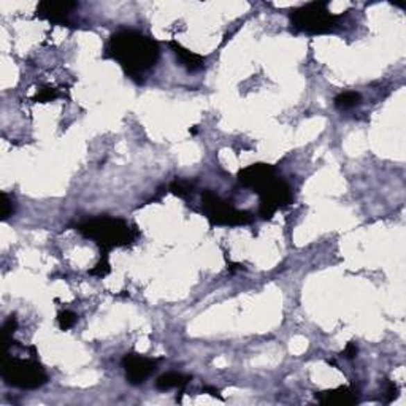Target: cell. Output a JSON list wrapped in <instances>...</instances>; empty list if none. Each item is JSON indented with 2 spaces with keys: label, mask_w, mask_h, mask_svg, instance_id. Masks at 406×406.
Here are the masks:
<instances>
[{
  "label": "cell",
  "mask_w": 406,
  "mask_h": 406,
  "mask_svg": "<svg viewBox=\"0 0 406 406\" xmlns=\"http://www.w3.org/2000/svg\"><path fill=\"white\" fill-rule=\"evenodd\" d=\"M107 56L118 62L133 81L143 83L144 75L158 64L160 49L151 37L132 29H122L110 37Z\"/></svg>",
  "instance_id": "cell-1"
},
{
  "label": "cell",
  "mask_w": 406,
  "mask_h": 406,
  "mask_svg": "<svg viewBox=\"0 0 406 406\" xmlns=\"http://www.w3.org/2000/svg\"><path fill=\"white\" fill-rule=\"evenodd\" d=\"M78 232L97 243L103 253H110L115 248L130 246L138 238L135 227L124 219L110 218V216H100L81 222L78 226Z\"/></svg>",
  "instance_id": "cell-2"
},
{
  "label": "cell",
  "mask_w": 406,
  "mask_h": 406,
  "mask_svg": "<svg viewBox=\"0 0 406 406\" xmlns=\"http://www.w3.org/2000/svg\"><path fill=\"white\" fill-rule=\"evenodd\" d=\"M291 26L298 32L318 35L337 29L340 16L333 15L327 2H310L291 11Z\"/></svg>",
  "instance_id": "cell-3"
},
{
  "label": "cell",
  "mask_w": 406,
  "mask_h": 406,
  "mask_svg": "<svg viewBox=\"0 0 406 406\" xmlns=\"http://www.w3.org/2000/svg\"><path fill=\"white\" fill-rule=\"evenodd\" d=\"M2 378L8 386L18 389H38L48 382V375L37 360L18 359L5 353L2 355Z\"/></svg>",
  "instance_id": "cell-4"
},
{
  "label": "cell",
  "mask_w": 406,
  "mask_h": 406,
  "mask_svg": "<svg viewBox=\"0 0 406 406\" xmlns=\"http://www.w3.org/2000/svg\"><path fill=\"white\" fill-rule=\"evenodd\" d=\"M202 208L213 226H244L251 224L254 219L251 213L233 208L230 202L222 200L211 191H203Z\"/></svg>",
  "instance_id": "cell-5"
},
{
  "label": "cell",
  "mask_w": 406,
  "mask_h": 406,
  "mask_svg": "<svg viewBox=\"0 0 406 406\" xmlns=\"http://www.w3.org/2000/svg\"><path fill=\"white\" fill-rule=\"evenodd\" d=\"M257 194L260 197L259 214L262 216L264 219H271L278 210L285 208L289 203H292L291 187H289L287 183L280 176H278L275 181H271L270 185L260 189Z\"/></svg>",
  "instance_id": "cell-6"
},
{
  "label": "cell",
  "mask_w": 406,
  "mask_h": 406,
  "mask_svg": "<svg viewBox=\"0 0 406 406\" xmlns=\"http://www.w3.org/2000/svg\"><path fill=\"white\" fill-rule=\"evenodd\" d=\"M160 360L144 357V355L130 353L122 357L121 364L126 370V380L130 382L132 386H140L144 381L151 376L155 369H158Z\"/></svg>",
  "instance_id": "cell-7"
},
{
  "label": "cell",
  "mask_w": 406,
  "mask_h": 406,
  "mask_svg": "<svg viewBox=\"0 0 406 406\" xmlns=\"http://www.w3.org/2000/svg\"><path fill=\"white\" fill-rule=\"evenodd\" d=\"M276 178L278 170L270 164H253L238 171V181L242 183V186L253 189L255 194Z\"/></svg>",
  "instance_id": "cell-8"
},
{
  "label": "cell",
  "mask_w": 406,
  "mask_h": 406,
  "mask_svg": "<svg viewBox=\"0 0 406 406\" xmlns=\"http://www.w3.org/2000/svg\"><path fill=\"white\" fill-rule=\"evenodd\" d=\"M78 8L76 2H51V0H44L40 2L37 7V18L46 19L53 24H60V26H70L71 19L70 16L74 13V10Z\"/></svg>",
  "instance_id": "cell-9"
},
{
  "label": "cell",
  "mask_w": 406,
  "mask_h": 406,
  "mask_svg": "<svg viewBox=\"0 0 406 406\" xmlns=\"http://www.w3.org/2000/svg\"><path fill=\"white\" fill-rule=\"evenodd\" d=\"M316 398L319 400L322 405H337V406H349L359 402L357 391L354 387H338L332 389V391L316 394Z\"/></svg>",
  "instance_id": "cell-10"
},
{
  "label": "cell",
  "mask_w": 406,
  "mask_h": 406,
  "mask_svg": "<svg viewBox=\"0 0 406 406\" xmlns=\"http://www.w3.org/2000/svg\"><path fill=\"white\" fill-rule=\"evenodd\" d=\"M169 48L171 49V51H174V54L176 56V59L180 60V64L185 67L186 70L197 71V70H202L205 67V58H203V56H200L197 53H192L191 49L185 48L181 43H178L176 40H171L169 43Z\"/></svg>",
  "instance_id": "cell-11"
},
{
  "label": "cell",
  "mask_w": 406,
  "mask_h": 406,
  "mask_svg": "<svg viewBox=\"0 0 406 406\" xmlns=\"http://www.w3.org/2000/svg\"><path fill=\"white\" fill-rule=\"evenodd\" d=\"M189 381H191V376L176 373V371H170V373H165L158 378L155 387L162 392L170 391V389H181L183 391V389L189 384Z\"/></svg>",
  "instance_id": "cell-12"
},
{
  "label": "cell",
  "mask_w": 406,
  "mask_h": 406,
  "mask_svg": "<svg viewBox=\"0 0 406 406\" xmlns=\"http://www.w3.org/2000/svg\"><path fill=\"white\" fill-rule=\"evenodd\" d=\"M333 103H335V107L341 111H348V110H353L355 107H359L360 103H362V96H360L359 92H354V91H349V92H341L338 94L333 100Z\"/></svg>",
  "instance_id": "cell-13"
},
{
  "label": "cell",
  "mask_w": 406,
  "mask_h": 406,
  "mask_svg": "<svg viewBox=\"0 0 406 406\" xmlns=\"http://www.w3.org/2000/svg\"><path fill=\"white\" fill-rule=\"evenodd\" d=\"M170 191L181 198H187L196 192V183L189 180H175L170 185Z\"/></svg>",
  "instance_id": "cell-14"
},
{
  "label": "cell",
  "mask_w": 406,
  "mask_h": 406,
  "mask_svg": "<svg viewBox=\"0 0 406 406\" xmlns=\"http://www.w3.org/2000/svg\"><path fill=\"white\" fill-rule=\"evenodd\" d=\"M58 322H59L60 329L69 330L78 322V314L74 313V311H70V310H64V311H60V313H59Z\"/></svg>",
  "instance_id": "cell-15"
},
{
  "label": "cell",
  "mask_w": 406,
  "mask_h": 406,
  "mask_svg": "<svg viewBox=\"0 0 406 406\" xmlns=\"http://www.w3.org/2000/svg\"><path fill=\"white\" fill-rule=\"evenodd\" d=\"M110 271H111V267H110V262H108V253H103L102 259L99 260V262L96 264V267L89 270V275L103 278V276H107Z\"/></svg>",
  "instance_id": "cell-16"
},
{
  "label": "cell",
  "mask_w": 406,
  "mask_h": 406,
  "mask_svg": "<svg viewBox=\"0 0 406 406\" xmlns=\"http://www.w3.org/2000/svg\"><path fill=\"white\" fill-rule=\"evenodd\" d=\"M59 97V92L56 91L54 87H42L38 89L35 97H33V102H40V103H44V102H53V100H56Z\"/></svg>",
  "instance_id": "cell-17"
},
{
  "label": "cell",
  "mask_w": 406,
  "mask_h": 406,
  "mask_svg": "<svg viewBox=\"0 0 406 406\" xmlns=\"http://www.w3.org/2000/svg\"><path fill=\"white\" fill-rule=\"evenodd\" d=\"M13 213H15L13 202H11L7 194L2 192V219L7 221Z\"/></svg>",
  "instance_id": "cell-18"
},
{
  "label": "cell",
  "mask_w": 406,
  "mask_h": 406,
  "mask_svg": "<svg viewBox=\"0 0 406 406\" xmlns=\"http://www.w3.org/2000/svg\"><path fill=\"white\" fill-rule=\"evenodd\" d=\"M397 396H398V387H397V384H394L392 381H389L387 382V387H386V402L387 403L394 402V400L397 398Z\"/></svg>",
  "instance_id": "cell-19"
},
{
  "label": "cell",
  "mask_w": 406,
  "mask_h": 406,
  "mask_svg": "<svg viewBox=\"0 0 406 406\" xmlns=\"http://www.w3.org/2000/svg\"><path fill=\"white\" fill-rule=\"evenodd\" d=\"M357 353H359L357 346H355L354 341H351V343H348V346H346V349H344L343 355L346 359H354V357H357Z\"/></svg>",
  "instance_id": "cell-20"
},
{
  "label": "cell",
  "mask_w": 406,
  "mask_h": 406,
  "mask_svg": "<svg viewBox=\"0 0 406 406\" xmlns=\"http://www.w3.org/2000/svg\"><path fill=\"white\" fill-rule=\"evenodd\" d=\"M203 392H205V394H210V396H213V397L221 398V394H219V391H218V389H216V387L205 386V387H203Z\"/></svg>",
  "instance_id": "cell-21"
}]
</instances>
